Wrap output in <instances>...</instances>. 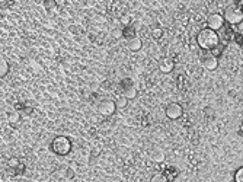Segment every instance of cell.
<instances>
[{
    "label": "cell",
    "mask_w": 243,
    "mask_h": 182,
    "mask_svg": "<svg viewBox=\"0 0 243 182\" xmlns=\"http://www.w3.org/2000/svg\"><path fill=\"white\" fill-rule=\"evenodd\" d=\"M131 22H132V18L130 15H124V16H121V23L125 26H131Z\"/></svg>",
    "instance_id": "7402d4cb"
},
{
    "label": "cell",
    "mask_w": 243,
    "mask_h": 182,
    "mask_svg": "<svg viewBox=\"0 0 243 182\" xmlns=\"http://www.w3.org/2000/svg\"><path fill=\"white\" fill-rule=\"evenodd\" d=\"M207 26L208 29H213V31H220L224 26V19L220 13H211L210 16L207 18Z\"/></svg>",
    "instance_id": "52a82bcc"
},
{
    "label": "cell",
    "mask_w": 243,
    "mask_h": 182,
    "mask_svg": "<svg viewBox=\"0 0 243 182\" xmlns=\"http://www.w3.org/2000/svg\"><path fill=\"white\" fill-rule=\"evenodd\" d=\"M10 70V64L6 59L0 57V79H3L5 76H7V73Z\"/></svg>",
    "instance_id": "8fae6325"
},
{
    "label": "cell",
    "mask_w": 243,
    "mask_h": 182,
    "mask_svg": "<svg viewBox=\"0 0 243 182\" xmlns=\"http://www.w3.org/2000/svg\"><path fill=\"white\" fill-rule=\"evenodd\" d=\"M117 111V102H114L111 99H104L98 105V112L104 117H112Z\"/></svg>",
    "instance_id": "5b68a950"
},
{
    "label": "cell",
    "mask_w": 243,
    "mask_h": 182,
    "mask_svg": "<svg viewBox=\"0 0 243 182\" xmlns=\"http://www.w3.org/2000/svg\"><path fill=\"white\" fill-rule=\"evenodd\" d=\"M42 5H44V7H45L47 10H53L57 6V2L55 0H42Z\"/></svg>",
    "instance_id": "d6986e66"
},
{
    "label": "cell",
    "mask_w": 243,
    "mask_h": 182,
    "mask_svg": "<svg viewBox=\"0 0 243 182\" xmlns=\"http://www.w3.org/2000/svg\"><path fill=\"white\" fill-rule=\"evenodd\" d=\"M151 37H153V39L159 41V39L163 37V29H162V28H159V26L153 28V29H151Z\"/></svg>",
    "instance_id": "5bb4252c"
},
{
    "label": "cell",
    "mask_w": 243,
    "mask_h": 182,
    "mask_svg": "<svg viewBox=\"0 0 243 182\" xmlns=\"http://www.w3.org/2000/svg\"><path fill=\"white\" fill-rule=\"evenodd\" d=\"M122 96H124L127 101L136 99V98H137V89H136V86L128 87V89H124V91H122Z\"/></svg>",
    "instance_id": "7c38bea8"
},
{
    "label": "cell",
    "mask_w": 243,
    "mask_h": 182,
    "mask_svg": "<svg viewBox=\"0 0 243 182\" xmlns=\"http://www.w3.org/2000/svg\"><path fill=\"white\" fill-rule=\"evenodd\" d=\"M121 86H122V91H124V89L132 87V86H134V82H132V79H130V77L122 79V82H121Z\"/></svg>",
    "instance_id": "ffe728a7"
},
{
    "label": "cell",
    "mask_w": 243,
    "mask_h": 182,
    "mask_svg": "<svg viewBox=\"0 0 243 182\" xmlns=\"http://www.w3.org/2000/svg\"><path fill=\"white\" fill-rule=\"evenodd\" d=\"M127 47H128L130 51L137 52L143 48V41H141L140 37H131V38H128V41H127Z\"/></svg>",
    "instance_id": "9c48e42d"
},
{
    "label": "cell",
    "mask_w": 243,
    "mask_h": 182,
    "mask_svg": "<svg viewBox=\"0 0 243 182\" xmlns=\"http://www.w3.org/2000/svg\"><path fill=\"white\" fill-rule=\"evenodd\" d=\"M7 123H9V125L12 128H19L20 124H22V115H20L19 112L13 111V112H10L7 115Z\"/></svg>",
    "instance_id": "30bf717a"
},
{
    "label": "cell",
    "mask_w": 243,
    "mask_h": 182,
    "mask_svg": "<svg viewBox=\"0 0 243 182\" xmlns=\"http://www.w3.org/2000/svg\"><path fill=\"white\" fill-rule=\"evenodd\" d=\"M223 16L224 22H227L230 25H239V23H242V19H243V13L242 10L236 6H227L224 9V13L221 15Z\"/></svg>",
    "instance_id": "3957f363"
},
{
    "label": "cell",
    "mask_w": 243,
    "mask_h": 182,
    "mask_svg": "<svg viewBox=\"0 0 243 182\" xmlns=\"http://www.w3.org/2000/svg\"><path fill=\"white\" fill-rule=\"evenodd\" d=\"M236 42L237 44H242V37H239V34H236Z\"/></svg>",
    "instance_id": "484cf974"
},
{
    "label": "cell",
    "mask_w": 243,
    "mask_h": 182,
    "mask_svg": "<svg viewBox=\"0 0 243 182\" xmlns=\"http://www.w3.org/2000/svg\"><path fill=\"white\" fill-rule=\"evenodd\" d=\"M151 160L154 163H163L164 162V153L162 150H154L151 153Z\"/></svg>",
    "instance_id": "4fadbf2b"
},
{
    "label": "cell",
    "mask_w": 243,
    "mask_h": 182,
    "mask_svg": "<svg viewBox=\"0 0 243 182\" xmlns=\"http://www.w3.org/2000/svg\"><path fill=\"white\" fill-rule=\"evenodd\" d=\"M20 163V160H19V157H10V159H9V160H7V166H9V168H10V169L13 170V169H16V168H18V165H19Z\"/></svg>",
    "instance_id": "ac0fdd59"
},
{
    "label": "cell",
    "mask_w": 243,
    "mask_h": 182,
    "mask_svg": "<svg viewBox=\"0 0 243 182\" xmlns=\"http://www.w3.org/2000/svg\"><path fill=\"white\" fill-rule=\"evenodd\" d=\"M199 64L202 66V69L208 70V72L217 70V69H218V57H216V55L210 51L202 52V54L199 55Z\"/></svg>",
    "instance_id": "277c9868"
},
{
    "label": "cell",
    "mask_w": 243,
    "mask_h": 182,
    "mask_svg": "<svg viewBox=\"0 0 243 182\" xmlns=\"http://www.w3.org/2000/svg\"><path fill=\"white\" fill-rule=\"evenodd\" d=\"M25 172H26V165L20 160V163L18 165V168L13 169V175H16V176H18V175H23Z\"/></svg>",
    "instance_id": "2e32d148"
},
{
    "label": "cell",
    "mask_w": 243,
    "mask_h": 182,
    "mask_svg": "<svg viewBox=\"0 0 243 182\" xmlns=\"http://www.w3.org/2000/svg\"><path fill=\"white\" fill-rule=\"evenodd\" d=\"M175 69V61L169 57H164V59L160 60V63H159V70L164 74H167V73H171L172 70Z\"/></svg>",
    "instance_id": "ba28073f"
},
{
    "label": "cell",
    "mask_w": 243,
    "mask_h": 182,
    "mask_svg": "<svg viewBox=\"0 0 243 182\" xmlns=\"http://www.w3.org/2000/svg\"><path fill=\"white\" fill-rule=\"evenodd\" d=\"M67 178H69V179H73V178H74V170L67 169Z\"/></svg>",
    "instance_id": "d4e9b609"
},
{
    "label": "cell",
    "mask_w": 243,
    "mask_h": 182,
    "mask_svg": "<svg viewBox=\"0 0 243 182\" xmlns=\"http://www.w3.org/2000/svg\"><path fill=\"white\" fill-rule=\"evenodd\" d=\"M15 6V0H5V2H0V9H10Z\"/></svg>",
    "instance_id": "44dd1931"
},
{
    "label": "cell",
    "mask_w": 243,
    "mask_h": 182,
    "mask_svg": "<svg viewBox=\"0 0 243 182\" xmlns=\"http://www.w3.org/2000/svg\"><path fill=\"white\" fill-rule=\"evenodd\" d=\"M234 182H243V168L240 166L234 172Z\"/></svg>",
    "instance_id": "603a6c76"
},
{
    "label": "cell",
    "mask_w": 243,
    "mask_h": 182,
    "mask_svg": "<svg viewBox=\"0 0 243 182\" xmlns=\"http://www.w3.org/2000/svg\"><path fill=\"white\" fill-rule=\"evenodd\" d=\"M164 114H166V117L169 118V120L175 121V120H179L184 115V108H182V105H179L178 102H171V104L166 105Z\"/></svg>",
    "instance_id": "8992f818"
},
{
    "label": "cell",
    "mask_w": 243,
    "mask_h": 182,
    "mask_svg": "<svg viewBox=\"0 0 243 182\" xmlns=\"http://www.w3.org/2000/svg\"><path fill=\"white\" fill-rule=\"evenodd\" d=\"M112 38L115 39H119L122 38V35H124V32H122V28H115V29H112Z\"/></svg>",
    "instance_id": "cb8c5ba5"
},
{
    "label": "cell",
    "mask_w": 243,
    "mask_h": 182,
    "mask_svg": "<svg viewBox=\"0 0 243 182\" xmlns=\"http://www.w3.org/2000/svg\"><path fill=\"white\" fill-rule=\"evenodd\" d=\"M73 143L72 140L66 136H57L54 137V140L50 143V150L57 156H66L72 152Z\"/></svg>",
    "instance_id": "7a4b0ae2"
},
{
    "label": "cell",
    "mask_w": 243,
    "mask_h": 182,
    "mask_svg": "<svg viewBox=\"0 0 243 182\" xmlns=\"http://www.w3.org/2000/svg\"><path fill=\"white\" fill-rule=\"evenodd\" d=\"M33 114V106L31 104H25L23 108L20 111V115H32Z\"/></svg>",
    "instance_id": "e0dca14e"
},
{
    "label": "cell",
    "mask_w": 243,
    "mask_h": 182,
    "mask_svg": "<svg viewBox=\"0 0 243 182\" xmlns=\"http://www.w3.org/2000/svg\"><path fill=\"white\" fill-rule=\"evenodd\" d=\"M197 44L201 50L211 51L220 44V37H218V34L216 31L205 28V29H201L197 34Z\"/></svg>",
    "instance_id": "6da1fadb"
},
{
    "label": "cell",
    "mask_w": 243,
    "mask_h": 182,
    "mask_svg": "<svg viewBox=\"0 0 243 182\" xmlns=\"http://www.w3.org/2000/svg\"><path fill=\"white\" fill-rule=\"evenodd\" d=\"M150 182H169V179L166 178L164 173H154V175L151 176Z\"/></svg>",
    "instance_id": "9a60e30c"
}]
</instances>
